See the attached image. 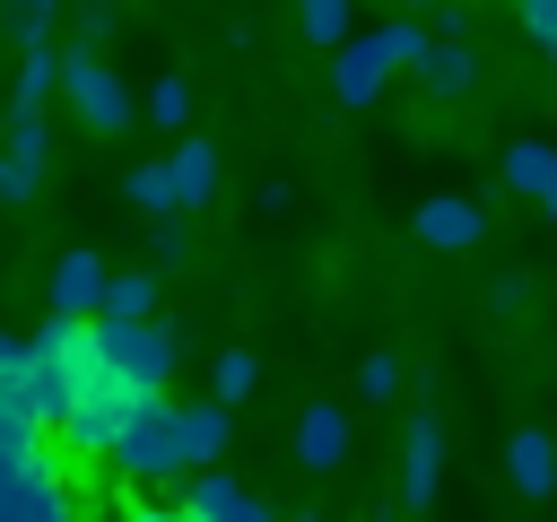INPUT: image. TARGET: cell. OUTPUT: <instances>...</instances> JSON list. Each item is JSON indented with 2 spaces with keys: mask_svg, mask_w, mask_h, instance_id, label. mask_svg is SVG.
<instances>
[{
  "mask_svg": "<svg viewBox=\"0 0 557 522\" xmlns=\"http://www.w3.org/2000/svg\"><path fill=\"white\" fill-rule=\"evenodd\" d=\"M505 478H513V496H557V435L548 426H513L505 435Z\"/></svg>",
  "mask_w": 557,
  "mask_h": 522,
  "instance_id": "obj_15",
  "label": "cell"
},
{
  "mask_svg": "<svg viewBox=\"0 0 557 522\" xmlns=\"http://www.w3.org/2000/svg\"><path fill=\"white\" fill-rule=\"evenodd\" d=\"M52 26H61V9H52V0H9V9H0V35H9V44H26V52H35V44H52Z\"/></svg>",
  "mask_w": 557,
  "mask_h": 522,
  "instance_id": "obj_22",
  "label": "cell"
},
{
  "mask_svg": "<svg viewBox=\"0 0 557 522\" xmlns=\"http://www.w3.org/2000/svg\"><path fill=\"white\" fill-rule=\"evenodd\" d=\"M409 235H418L426 252H470V244L487 235V209H479L470 191H426L418 217H409Z\"/></svg>",
  "mask_w": 557,
  "mask_h": 522,
  "instance_id": "obj_9",
  "label": "cell"
},
{
  "mask_svg": "<svg viewBox=\"0 0 557 522\" xmlns=\"http://www.w3.org/2000/svg\"><path fill=\"white\" fill-rule=\"evenodd\" d=\"M418 52H426V26H418V17L357 26V35L331 52V96H339V104H374L392 70H418Z\"/></svg>",
  "mask_w": 557,
  "mask_h": 522,
  "instance_id": "obj_3",
  "label": "cell"
},
{
  "mask_svg": "<svg viewBox=\"0 0 557 522\" xmlns=\"http://www.w3.org/2000/svg\"><path fill=\"white\" fill-rule=\"evenodd\" d=\"M183 261H191V226H183V217L148 226V278H157V270H183Z\"/></svg>",
  "mask_w": 557,
  "mask_h": 522,
  "instance_id": "obj_25",
  "label": "cell"
},
{
  "mask_svg": "<svg viewBox=\"0 0 557 522\" xmlns=\"http://www.w3.org/2000/svg\"><path fill=\"white\" fill-rule=\"evenodd\" d=\"M148 122H157V130H191V78L165 70V78L148 87Z\"/></svg>",
  "mask_w": 557,
  "mask_h": 522,
  "instance_id": "obj_24",
  "label": "cell"
},
{
  "mask_svg": "<svg viewBox=\"0 0 557 522\" xmlns=\"http://www.w3.org/2000/svg\"><path fill=\"white\" fill-rule=\"evenodd\" d=\"M52 96H70L78 130H96V139H113V130L139 122V96L122 87V70L96 61V52H78V44H61V87H52Z\"/></svg>",
  "mask_w": 557,
  "mask_h": 522,
  "instance_id": "obj_4",
  "label": "cell"
},
{
  "mask_svg": "<svg viewBox=\"0 0 557 522\" xmlns=\"http://www.w3.org/2000/svg\"><path fill=\"white\" fill-rule=\"evenodd\" d=\"M113 522H122V513H113Z\"/></svg>",
  "mask_w": 557,
  "mask_h": 522,
  "instance_id": "obj_34",
  "label": "cell"
},
{
  "mask_svg": "<svg viewBox=\"0 0 557 522\" xmlns=\"http://www.w3.org/2000/svg\"><path fill=\"white\" fill-rule=\"evenodd\" d=\"M305 522H313V513H305Z\"/></svg>",
  "mask_w": 557,
  "mask_h": 522,
  "instance_id": "obj_33",
  "label": "cell"
},
{
  "mask_svg": "<svg viewBox=\"0 0 557 522\" xmlns=\"http://www.w3.org/2000/svg\"><path fill=\"white\" fill-rule=\"evenodd\" d=\"M96 296H104V252L70 244V252L44 270V304H52V322H96Z\"/></svg>",
  "mask_w": 557,
  "mask_h": 522,
  "instance_id": "obj_10",
  "label": "cell"
},
{
  "mask_svg": "<svg viewBox=\"0 0 557 522\" xmlns=\"http://www.w3.org/2000/svg\"><path fill=\"white\" fill-rule=\"evenodd\" d=\"M487 304H496V313H522V304H531V270H505V278L487 287Z\"/></svg>",
  "mask_w": 557,
  "mask_h": 522,
  "instance_id": "obj_28",
  "label": "cell"
},
{
  "mask_svg": "<svg viewBox=\"0 0 557 522\" xmlns=\"http://www.w3.org/2000/svg\"><path fill=\"white\" fill-rule=\"evenodd\" d=\"M122 522H183V505H139V496H131V505H122Z\"/></svg>",
  "mask_w": 557,
  "mask_h": 522,
  "instance_id": "obj_29",
  "label": "cell"
},
{
  "mask_svg": "<svg viewBox=\"0 0 557 522\" xmlns=\"http://www.w3.org/2000/svg\"><path fill=\"white\" fill-rule=\"evenodd\" d=\"M52 87H61V44H35V52H17L9 113H44V104H52Z\"/></svg>",
  "mask_w": 557,
  "mask_h": 522,
  "instance_id": "obj_17",
  "label": "cell"
},
{
  "mask_svg": "<svg viewBox=\"0 0 557 522\" xmlns=\"http://www.w3.org/2000/svg\"><path fill=\"white\" fill-rule=\"evenodd\" d=\"M548 78H557V52H548Z\"/></svg>",
  "mask_w": 557,
  "mask_h": 522,
  "instance_id": "obj_32",
  "label": "cell"
},
{
  "mask_svg": "<svg viewBox=\"0 0 557 522\" xmlns=\"http://www.w3.org/2000/svg\"><path fill=\"white\" fill-rule=\"evenodd\" d=\"M252 383H261V357H252V348H218V357H209V400H218V409L252 400Z\"/></svg>",
  "mask_w": 557,
  "mask_h": 522,
  "instance_id": "obj_21",
  "label": "cell"
},
{
  "mask_svg": "<svg viewBox=\"0 0 557 522\" xmlns=\"http://www.w3.org/2000/svg\"><path fill=\"white\" fill-rule=\"evenodd\" d=\"M296 26H305V44H322V52H339V44H348V35H357V26H348V9H339V0H305V9H296Z\"/></svg>",
  "mask_w": 557,
  "mask_h": 522,
  "instance_id": "obj_23",
  "label": "cell"
},
{
  "mask_svg": "<svg viewBox=\"0 0 557 522\" xmlns=\"http://www.w3.org/2000/svg\"><path fill=\"white\" fill-rule=\"evenodd\" d=\"M540 217H548V226H557V191H548V200H540Z\"/></svg>",
  "mask_w": 557,
  "mask_h": 522,
  "instance_id": "obj_31",
  "label": "cell"
},
{
  "mask_svg": "<svg viewBox=\"0 0 557 522\" xmlns=\"http://www.w3.org/2000/svg\"><path fill=\"white\" fill-rule=\"evenodd\" d=\"M87 383H96L87 322H52V313H44V331H26V418H35V435L61 426Z\"/></svg>",
  "mask_w": 557,
  "mask_h": 522,
  "instance_id": "obj_1",
  "label": "cell"
},
{
  "mask_svg": "<svg viewBox=\"0 0 557 522\" xmlns=\"http://www.w3.org/2000/svg\"><path fill=\"white\" fill-rule=\"evenodd\" d=\"M165 183H174V217H191V209H209V200H218L226 165H218V148H209V139H174Z\"/></svg>",
  "mask_w": 557,
  "mask_h": 522,
  "instance_id": "obj_13",
  "label": "cell"
},
{
  "mask_svg": "<svg viewBox=\"0 0 557 522\" xmlns=\"http://www.w3.org/2000/svg\"><path fill=\"white\" fill-rule=\"evenodd\" d=\"M435 487H444V418H435V409H418V418L400 426V505L426 522Z\"/></svg>",
  "mask_w": 557,
  "mask_h": 522,
  "instance_id": "obj_8",
  "label": "cell"
},
{
  "mask_svg": "<svg viewBox=\"0 0 557 522\" xmlns=\"http://www.w3.org/2000/svg\"><path fill=\"white\" fill-rule=\"evenodd\" d=\"M17 200H26V183H17V174H9V157H0V209H17Z\"/></svg>",
  "mask_w": 557,
  "mask_h": 522,
  "instance_id": "obj_30",
  "label": "cell"
},
{
  "mask_svg": "<svg viewBox=\"0 0 557 522\" xmlns=\"http://www.w3.org/2000/svg\"><path fill=\"white\" fill-rule=\"evenodd\" d=\"M148 400H157V391H131V383H113V374L96 365V383H87V391H78V409L61 418V435H70V452H87V461H104V452H113V435H122V426H131V418H139Z\"/></svg>",
  "mask_w": 557,
  "mask_h": 522,
  "instance_id": "obj_6",
  "label": "cell"
},
{
  "mask_svg": "<svg viewBox=\"0 0 557 522\" xmlns=\"http://www.w3.org/2000/svg\"><path fill=\"white\" fill-rule=\"evenodd\" d=\"M174 426H183V470H218V452L235 444V409H218L209 391L174 400Z\"/></svg>",
  "mask_w": 557,
  "mask_h": 522,
  "instance_id": "obj_14",
  "label": "cell"
},
{
  "mask_svg": "<svg viewBox=\"0 0 557 522\" xmlns=\"http://www.w3.org/2000/svg\"><path fill=\"white\" fill-rule=\"evenodd\" d=\"M418 87L426 96H470L479 87V52L470 44H426L418 52Z\"/></svg>",
  "mask_w": 557,
  "mask_h": 522,
  "instance_id": "obj_16",
  "label": "cell"
},
{
  "mask_svg": "<svg viewBox=\"0 0 557 522\" xmlns=\"http://www.w3.org/2000/svg\"><path fill=\"white\" fill-rule=\"evenodd\" d=\"M400 383H409L400 357H366V365H357V400H400Z\"/></svg>",
  "mask_w": 557,
  "mask_h": 522,
  "instance_id": "obj_26",
  "label": "cell"
},
{
  "mask_svg": "<svg viewBox=\"0 0 557 522\" xmlns=\"http://www.w3.org/2000/svg\"><path fill=\"white\" fill-rule=\"evenodd\" d=\"M113 478H191L183 470V426H174V400H148L122 435H113Z\"/></svg>",
  "mask_w": 557,
  "mask_h": 522,
  "instance_id": "obj_5",
  "label": "cell"
},
{
  "mask_svg": "<svg viewBox=\"0 0 557 522\" xmlns=\"http://www.w3.org/2000/svg\"><path fill=\"white\" fill-rule=\"evenodd\" d=\"M183 487V522H278L252 487H235V478H218V470H191V478H174Z\"/></svg>",
  "mask_w": 557,
  "mask_h": 522,
  "instance_id": "obj_12",
  "label": "cell"
},
{
  "mask_svg": "<svg viewBox=\"0 0 557 522\" xmlns=\"http://www.w3.org/2000/svg\"><path fill=\"white\" fill-rule=\"evenodd\" d=\"M96 322H157V278L148 270H104Z\"/></svg>",
  "mask_w": 557,
  "mask_h": 522,
  "instance_id": "obj_18",
  "label": "cell"
},
{
  "mask_svg": "<svg viewBox=\"0 0 557 522\" xmlns=\"http://www.w3.org/2000/svg\"><path fill=\"white\" fill-rule=\"evenodd\" d=\"M252 209H261V217H287V209H296V183H287V174H261V183H252Z\"/></svg>",
  "mask_w": 557,
  "mask_h": 522,
  "instance_id": "obj_27",
  "label": "cell"
},
{
  "mask_svg": "<svg viewBox=\"0 0 557 522\" xmlns=\"http://www.w3.org/2000/svg\"><path fill=\"white\" fill-rule=\"evenodd\" d=\"M0 522H87V513H78L70 478L52 470V452H35V461L0 487Z\"/></svg>",
  "mask_w": 557,
  "mask_h": 522,
  "instance_id": "obj_7",
  "label": "cell"
},
{
  "mask_svg": "<svg viewBox=\"0 0 557 522\" xmlns=\"http://www.w3.org/2000/svg\"><path fill=\"white\" fill-rule=\"evenodd\" d=\"M122 200H131V217H148V226H165V217H174V183H165V157H148V165H131V174H122Z\"/></svg>",
  "mask_w": 557,
  "mask_h": 522,
  "instance_id": "obj_20",
  "label": "cell"
},
{
  "mask_svg": "<svg viewBox=\"0 0 557 522\" xmlns=\"http://www.w3.org/2000/svg\"><path fill=\"white\" fill-rule=\"evenodd\" d=\"M87 348H96V365L113 374V383H131V391H157L165 400V383H174V365H183V322H87Z\"/></svg>",
  "mask_w": 557,
  "mask_h": 522,
  "instance_id": "obj_2",
  "label": "cell"
},
{
  "mask_svg": "<svg viewBox=\"0 0 557 522\" xmlns=\"http://www.w3.org/2000/svg\"><path fill=\"white\" fill-rule=\"evenodd\" d=\"M348 444H357V426H348V400H305V409H296V461H305L313 478L348 470Z\"/></svg>",
  "mask_w": 557,
  "mask_h": 522,
  "instance_id": "obj_11",
  "label": "cell"
},
{
  "mask_svg": "<svg viewBox=\"0 0 557 522\" xmlns=\"http://www.w3.org/2000/svg\"><path fill=\"white\" fill-rule=\"evenodd\" d=\"M505 191L548 200V191H557V148H548V139H513V148H505Z\"/></svg>",
  "mask_w": 557,
  "mask_h": 522,
  "instance_id": "obj_19",
  "label": "cell"
}]
</instances>
